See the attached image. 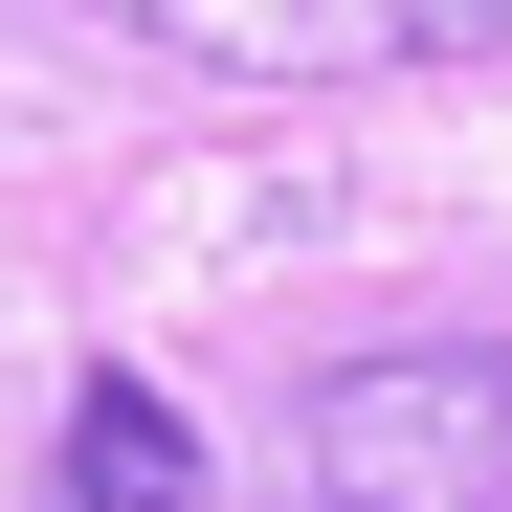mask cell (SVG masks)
Masks as SVG:
<instances>
[{
  "instance_id": "cell-1",
  "label": "cell",
  "mask_w": 512,
  "mask_h": 512,
  "mask_svg": "<svg viewBox=\"0 0 512 512\" xmlns=\"http://www.w3.org/2000/svg\"><path fill=\"white\" fill-rule=\"evenodd\" d=\"M290 512H512L490 357H334L290 401Z\"/></svg>"
},
{
  "instance_id": "cell-3",
  "label": "cell",
  "mask_w": 512,
  "mask_h": 512,
  "mask_svg": "<svg viewBox=\"0 0 512 512\" xmlns=\"http://www.w3.org/2000/svg\"><path fill=\"white\" fill-rule=\"evenodd\" d=\"M45 512H201V423H179V379H134V357L67 379V423H45Z\"/></svg>"
},
{
  "instance_id": "cell-4",
  "label": "cell",
  "mask_w": 512,
  "mask_h": 512,
  "mask_svg": "<svg viewBox=\"0 0 512 512\" xmlns=\"http://www.w3.org/2000/svg\"><path fill=\"white\" fill-rule=\"evenodd\" d=\"M490 446H512V334H490Z\"/></svg>"
},
{
  "instance_id": "cell-2",
  "label": "cell",
  "mask_w": 512,
  "mask_h": 512,
  "mask_svg": "<svg viewBox=\"0 0 512 512\" xmlns=\"http://www.w3.org/2000/svg\"><path fill=\"white\" fill-rule=\"evenodd\" d=\"M134 45L245 67V90H334V67H401V45H490L512 0H112Z\"/></svg>"
}]
</instances>
